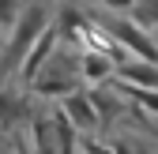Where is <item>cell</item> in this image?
Returning a JSON list of instances; mask_svg holds the SVG:
<instances>
[{
	"label": "cell",
	"instance_id": "6da1fadb",
	"mask_svg": "<svg viewBox=\"0 0 158 154\" xmlns=\"http://www.w3.org/2000/svg\"><path fill=\"white\" fill-rule=\"evenodd\" d=\"M45 26H49V8H45V4L23 8L19 23L11 26L4 49H0V83H8V79H15V75H19V68H23V60H27V53L34 49L38 38L45 34Z\"/></svg>",
	"mask_w": 158,
	"mask_h": 154
},
{
	"label": "cell",
	"instance_id": "7a4b0ae2",
	"mask_svg": "<svg viewBox=\"0 0 158 154\" xmlns=\"http://www.w3.org/2000/svg\"><path fill=\"white\" fill-rule=\"evenodd\" d=\"M109 38H117V45L128 49L132 56H143V60L158 64V42L143 30V26H135L132 19H113V26H109Z\"/></svg>",
	"mask_w": 158,
	"mask_h": 154
},
{
	"label": "cell",
	"instance_id": "3957f363",
	"mask_svg": "<svg viewBox=\"0 0 158 154\" xmlns=\"http://www.w3.org/2000/svg\"><path fill=\"white\" fill-rule=\"evenodd\" d=\"M56 38H60V34H56V26L49 23V26H45V34L38 38L34 49L27 53V60H23V68H19V75H15L23 87H27V83H34L38 75H42V68L49 64V56H53V49H56Z\"/></svg>",
	"mask_w": 158,
	"mask_h": 154
},
{
	"label": "cell",
	"instance_id": "277c9868",
	"mask_svg": "<svg viewBox=\"0 0 158 154\" xmlns=\"http://www.w3.org/2000/svg\"><path fill=\"white\" fill-rule=\"evenodd\" d=\"M45 68H49V71H45V75H38L30 87H34L38 94H45V98H56V94H60V98H68L72 87H75V75L68 71L64 56H56V60L49 56V64H45Z\"/></svg>",
	"mask_w": 158,
	"mask_h": 154
},
{
	"label": "cell",
	"instance_id": "5b68a950",
	"mask_svg": "<svg viewBox=\"0 0 158 154\" xmlns=\"http://www.w3.org/2000/svg\"><path fill=\"white\" fill-rule=\"evenodd\" d=\"M60 113H64L79 132H94V128H98L94 102H90V94H83V90H72L68 98H60Z\"/></svg>",
	"mask_w": 158,
	"mask_h": 154
},
{
	"label": "cell",
	"instance_id": "8992f818",
	"mask_svg": "<svg viewBox=\"0 0 158 154\" xmlns=\"http://www.w3.org/2000/svg\"><path fill=\"white\" fill-rule=\"evenodd\" d=\"M121 83L124 87H135V90H158V64L151 60H128L121 64Z\"/></svg>",
	"mask_w": 158,
	"mask_h": 154
},
{
	"label": "cell",
	"instance_id": "52a82bcc",
	"mask_svg": "<svg viewBox=\"0 0 158 154\" xmlns=\"http://www.w3.org/2000/svg\"><path fill=\"white\" fill-rule=\"evenodd\" d=\"M79 71H83L87 87H102V83L109 79V75L117 71V64H113V56H109V53L87 49V53H83V64H79Z\"/></svg>",
	"mask_w": 158,
	"mask_h": 154
},
{
	"label": "cell",
	"instance_id": "ba28073f",
	"mask_svg": "<svg viewBox=\"0 0 158 154\" xmlns=\"http://www.w3.org/2000/svg\"><path fill=\"white\" fill-rule=\"evenodd\" d=\"M75 132H79V128L56 109V113H53V139H56V150H60V154H75Z\"/></svg>",
	"mask_w": 158,
	"mask_h": 154
},
{
	"label": "cell",
	"instance_id": "9c48e42d",
	"mask_svg": "<svg viewBox=\"0 0 158 154\" xmlns=\"http://www.w3.org/2000/svg\"><path fill=\"white\" fill-rule=\"evenodd\" d=\"M27 117V102L15 90H0V128H11L15 120Z\"/></svg>",
	"mask_w": 158,
	"mask_h": 154
},
{
	"label": "cell",
	"instance_id": "30bf717a",
	"mask_svg": "<svg viewBox=\"0 0 158 154\" xmlns=\"http://www.w3.org/2000/svg\"><path fill=\"white\" fill-rule=\"evenodd\" d=\"M132 23L143 30H158V0H135L132 4Z\"/></svg>",
	"mask_w": 158,
	"mask_h": 154
},
{
	"label": "cell",
	"instance_id": "8fae6325",
	"mask_svg": "<svg viewBox=\"0 0 158 154\" xmlns=\"http://www.w3.org/2000/svg\"><path fill=\"white\" fill-rule=\"evenodd\" d=\"M34 143H38V154H53V147H56V139H53V117L34 120Z\"/></svg>",
	"mask_w": 158,
	"mask_h": 154
},
{
	"label": "cell",
	"instance_id": "7c38bea8",
	"mask_svg": "<svg viewBox=\"0 0 158 154\" xmlns=\"http://www.w3.org/2000/svg\"><path fill=\"white\" fill-rule=\"evenodd\" d=\"M23 15V4L19 0H0V30H11Z\"/></svg>",
	"mask_w": 158,
	"mask_h": 154
},
{
	"label": "cell",
	"instance_id": "4fadbf2b",
	"mask_svg": "<svg viewBox=\"0 0 158 154\" xmlns=\"http://www.w3.org/2000/svg\"><path fill=\"white\" fill-rule=\"evenodd\" d=\"M117 87H121L124 94H132V98L139 102L143 109H151V113H158V90H135V87H124V83H117Z\"/></svg>",
	"mask_w": 158,
	"mask_h": 154
},
{
	"label": "cell",
	"instance_id": "5bb4252c",
	"mask_svg": "<svg viewBox=\"0 0 158 154\" xmlns=\"http://www.w3.org/2000/svg\"><path fill=\"white\" fill-rule=\"evenodd\" d=\"M102 8H109V11H132V4L135 0H98Z\"/></svg>",
	"mask_w": 158,
	"mask_h": 154
},
{
	"label": "cell",
	"instance_id": "9a60e30c",
	"mask_svg": "<svg viewBox=\"0 0 158 154\" xmlns=\"http://www.w3.org/2000/svg\"><path fill=\"white\" fill-rule=\"evenodd\" d=\"M109 150H113V154H132V143H113Z\"/></svg>",
	"mask_w": 158,
	"mask_h": 154
}]
</instances>
